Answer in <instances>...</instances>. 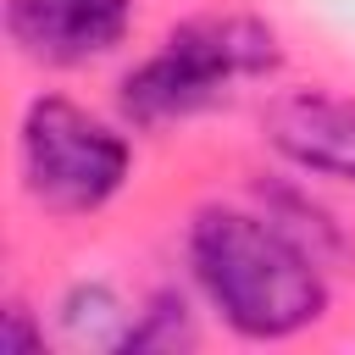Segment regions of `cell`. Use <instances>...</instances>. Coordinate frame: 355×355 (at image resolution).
<instances>
[{"instance_id": "1", "label": "cell", "mask_w": 355, "mask_h": 355, "mask_svg": "<svg viewBox=\"0 0 355 355\" xmlns=\"http://www.w3.org/2000/svg\"><path fill=\"white\" fill-rule=\"evenodd\" d=\"M183 250L194 288L239 338H294L327 311V261L300 244L272 211L205 205L194 211Z\"/></svg>"}, {"instance_id": "2", "label": "cell", "mask_w": 355, "mask_h": 355, "mask_svg": "<svg viewBox=\"0 0 355 355\" xmlns=\"http://www.w3.org/2000/svg\"><path fill=\"white\" fill-rule=\"evenodd\" d=\"M277 67H283V44L272 22L211 11L178 22L139 67H128L116 83V105L133 128H166L222 105L239 83L272 78Z\"/></svg>"}, {"instance_id": "3", "label": "cell", "mask_w": 355, "mask_h": 355, "mask_svg": "<svg viewBox=\"0 0 355 355\" xmlns=\"http://www.w3.org/2000/svg\"><path fill=\"white\" fill-rule=\"evenodd\" d=\"M17 172L39 211L89 216L122 194L133 172V144L116 122L83 111L78 100L39 94L17 128Z\"/></svg>"}, {"instance_id": "4", "label": "cell", "mask_w": 355, "mask_h": 355, "mask_svg": "<svg viewBox=\"0 0 355 355\" xmlns=\"http://www.w3.org/2000/svg\"><path fill=\"white\" fill-rule=\"evenodd\" d=\"M133 28V0H6V33L28 61L83 67L111 55Z\"/></svg>"}, {"instance_id": "5", "label": "cell", "mask_w": 355, "mask_h": 355, "mask_svg": "<svg viewBox=\"0 0 355 355\" xmlns=\"http://www.w3.org/2000/svg\"><path fill=\"white\" fill-rule=\"evenodd\" d=\"M261 128H266V144L288 166L311 178L355 183V100L327 94V89H294L266 105Z\"/></svg>"}, {"instance_id": "6", "label": "cell", "mask_w": 355, "mask_h": 355, "mask_svg": "<svg viewBox=\"0 0 355 355\" xmlns=\"http://www.w3.org/2000/svg\"><path fill=\"white\" fill-rule=\"evenodd\" d=\"M194 311H189V300L178 294V288H155L150 300H144V311H133V322H128V333H122V344L116 349H133V355H144V349H161V355H178V349H194Z\"/></svg>"}, {"instance_id": "7", "label": "cell", "mask_w": 355, "mask_h": 355, "mask_svg": "<svg viewBox=\"0 0 355 355\" xmlns=\"http://www.w3.org/2000/svg\"><path fill=\"white\" fill-rule=\"evenodd\" d=\"M61 311V327H67V338H78V344H105V349H116L122 344V333H128V305L105 288V283H78V288H67V300L55 305Z\"/></svg>"}, {"instance_id": "8", "label": "cell", "mask_w": 355, "mask_h": 355, "mask_svg": "<svg viewBox=\"0 0 355 355\" xmlns=\"http://www.w3.org/2000/svg\"><path fill=\"white\" fill-rule=\"evenodd\" d=\"M0 322H6V327H0V349H6V355H39V349H44V327H33V311H28L22 300H11Z\"/></svg>"}]
</instances>
